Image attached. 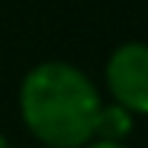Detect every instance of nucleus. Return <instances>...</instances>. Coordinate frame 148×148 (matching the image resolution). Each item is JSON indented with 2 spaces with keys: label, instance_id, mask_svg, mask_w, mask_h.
Returning a JSON list of instances; mask_svg holds the SVG:
<instances>
[{
  "label": "nucleus",
  "instance_id": "nucleus-1",
  "mask_svg": "<svg viewBox=\"0 0 148 148\" xmlns=\"http://www.w3.org/2000/svg\"><path fill=\"white\" fill-rule=\"evenodd\" d=\"M102 96L79 67L44 61L21 82V119L49 148H82L93 139Z\"/></svg>",
  "mask_w": 148,
  "mask_h": 148
},
{
  "label": "nucleus",
  "instance_id": "nucleus-2",
  "mask_svg": "<svg viewBox=\"0 0 148 148\" xmlns=\"http://www.w3.org/2000/svg\"><path fill=\"white\" fill-rule=\"evenodd\" d=\"M105 82L116 105L131 113H148V44L128 41L105 64Z\"/></svg>",
  "mask_w": 148,
  "mask_h": 148
},
{
  "label": "nucleus",
  "instance_id": "nucleus-3",
  "mask_svg": "<svg viewBox=\"0 0 148 148\" xmlns=\"http://www.w3.org/2000/svg\"><path fill=\"white\" fill-rule=\"evenodd\" d=\"M134 131V113L125 110L122 105H102L93 128V139H108V142H125Z\"/></svg>",
  "mask_w": 148,
  "mask_h": 148
},
{
  "label": "nucleus",
  "instance_id": "nucleus-4",
  "mask_svg": "<svg viewBox=\"0 0 148 148\" xmlns=\"http://www.w3.org/2000/svg\"><path fill=\"white\" fill-rule=\"evenodd\" d=\"M82 148H125V142H108V139H90Z\"/></svg>",
  "mask_w": 148,
  "mask_h": 148
},
{
  "label": "nucleus",
  "instance_id": "nucleus-5",
  "mask_svg": "<svg viewBox=\"0 0 148 148\" xmlns=\"http://www.w3.org/2000/svg\"><path fill=\"white\" fill-rule=\"evenodd\" d=\"M0 148H9V142H6V136L0 134Z\"/></svg>",
  "mask_w": 148,
  "mask_h": 148
}]
</instances>
